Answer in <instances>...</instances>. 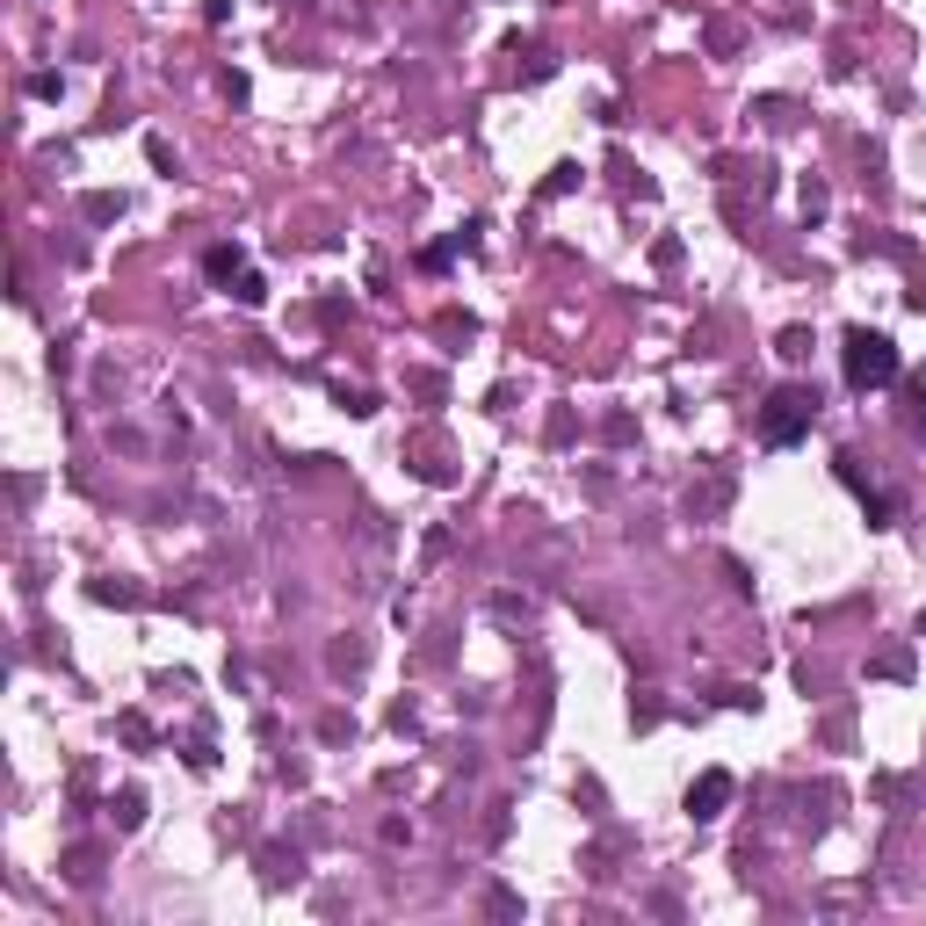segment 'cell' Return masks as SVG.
<instances>
[{
    "instance_id": "1",
    "label": "cell",
    "mask_w": 926,
    "mask_h": 926,
    "mask_svg": "<svg viewBox=\"0 0 926 926\" xmlns=\"http://www.w3.org/2000/svg\"><path fill=\"white\" fill-rule=\"evenodd\" d=\"M890 377H898V348H890L883 333L854 326V333H847V384H854V391H876V384H890Z\"/></svg>"
},
{
    "instance_id": "2",
    "label": "cell",
    "mask_w": 926,
    "mask_h": 926,
    "mask_svg": "<svg viewBox=\"0 0 926 926\" xmlns=\"http://www.w3.org/2000/svg\"><path fill=\"white\" fill-rule=\"evenodd\" d=\"M811 413H818V398H811V391H775V406H767L760 435H767V442H796V435L811 427Z\"/></svg>"
},
{
    "instance_id": "3",
    "label": "cell",
    "mask_w": 926,
    "mask_h": 926,
    "mask_svg": "<svg viewBox=\"0 0 926 926\" xmlns=\"http://www.w3.org/2000/svg\"><path fill=\"white\" fill-rule=\"evenodd\" d=\"M724 804H731V775H702V782L688 789V811H695V818H717Z\"/></svg>"
}]
</instances>
